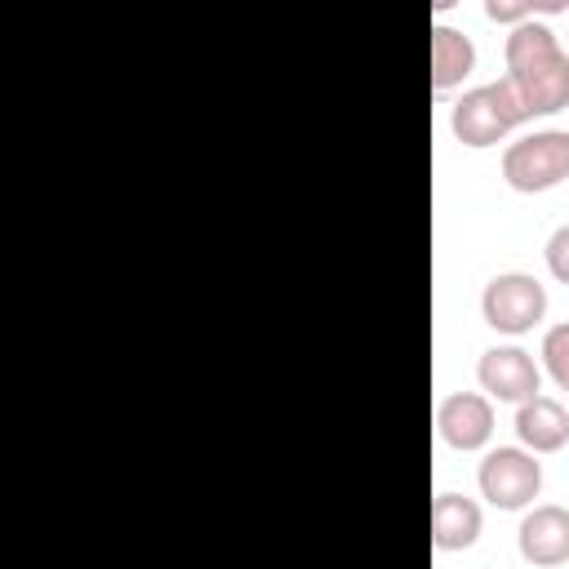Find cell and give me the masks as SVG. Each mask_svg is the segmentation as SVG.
<instances>
[{
    "mask_svg": "<svg viewBox=\"0 0 569 569\" xmlns=\"http://www.w3.org/2000/svg\"><path fill=\"white\" fill-rule=\"evenodd\" d=\"M476 378L493 400H507V405H525V400L542 396L538 391L542 373L525 347H489L476 365Z\"/></svg>",
    "mask_w": 569,
    "mask_h": 569,
    "instance_id": "obj_6",
    "label": "cell"
},
{
    "mask_svg": "<svg viewBox=\"0 0 569 569\" xmlns=\"http://www.w3.org/2000/svg\"><path fill=\"white\" fill-rule=\"evenodd\" d=\"M502 58H507L502 80L516 89L529 120L569 107V53L560 49V40L547 22L529 18V22L511 27L507 44H502Z\"/></svg>",
    "mask_w": 569,
    "mask_h": 569,
    "instance_id": "obj_1",
    "label": "cell"
},
{
    "mask_svg": "<svg viewBox=\"0 0 569 569\" xmlns=\"http://www.w3.org/2000/svg\"><path fill=\"white\" fill-rule=\"evenodd\" d=\"M542 253H547L551 276H556L560 284H569V222L551 231V240H547V249H542Z\"/></svg>",
    "mask_w": 569,
    "mask_h": 569,
    "instance_id": "obj_14",
    "label": "cell"
},
{
    "mask_svg": "<svg viewBox=\"0 0 569 569\" xmlns=\"http://www.w3.org/2000/svg\"><path fill=\"white\" fill-rule=\"evenodd\" d=\"M516 538H520V556L529 565H538V569L565 565L569 560V511L556 502H542V507L525 511Z\"/></svg>",
    "mask_w": 569,
    "mask_h": 569,
    "instance_id": "obj_8",
    "label": "cell"
},
{
    "mask_svg": "<svg viewBox=\"0 0 569 569\" xmlns=\"http://www.w3.org/2000/svg\"><path fill=\"white\" fill-rule=\"evenodd\" d=\"M476 67V44L467 31L449 27V22H436L431 27V84L445 93L453 84L467 80V71Z\"/></svg>",
    "mask_w": 569,
    "mask_h": 569,
    "instance_id": "obj_11",
    "label": "cell"
},
{
    "mask_svg": "<svg viewBox=\"0 0 569 569\" xmlns=\"http://www.w3.org/2000/svg\"><path fill=\"white\" fill-rule=\"evenodd\" d=\"M542 365L556 378V387L569 391V320L565 325H551L542 333Z\"/></svg>",
    "mask_w": 569,
    "mask_h": 569,
    "instance_id": "obj_12",
    "label": "cell"
},
{
    "mask_svg": "<svg viewBox=\"0 0 569 569\" xmlns=\"http://www.w3.org/2000/svg\"><path fill=\"white\" fill-rule=\"evenodd\" d=\"M480 507L467 498V493H436L431 498V542L440 551H467L476 538H480Z\"/></svg>",
    "mask_w": 569,
    "mask_h": 569,
    "instance_id": "obj_10",
    "label": "cell"
},
{
    "mask_svg": "<svg viewBox=\"0 0 569 569\" xmlns=\"http://www.w3.org/2000/svg\"><path fill=\"white\" fill-rule=\"evenodd\" d=\"M485 325L498 333H529L547 316V289L525 271H502L480 293Z\"/></svg>",
    "mask_w": 569,
    "mask_h": 569,
    "instance_id": "obj_5",
    "label": "cell"
},
{
    "mask_svg": "<svg viewBox=\"0 0 569 569\" xmlns=\"http://www.w3.org/2000/svg\"><path fill=\"white\" fill-rule=\"evenodd\" d=\"M529 116L516 98V89L507 80H489V84H476L458 98L453 116H449V129L462 147H493L502 142L511 129H520Z\"/></svg>",
    "mask_w": 569,
    "mask_h": 569,
    "instance_id": "obj_2",
    "label": "cell"
},
{
    "mask_svg": "<svg viewBox=\"0 0 569 569\" xmlns=\"http://www.w3.org/2000/svg\"><path fill=\"white\" fill-rule=\"evenodd\" d=\"M436 431H440L445 445H453L462 453L485 449L489 436H493V405H489V396H480V391L445 396L440 409H436Z\"/></svg>",
    "mask_w": 569,
    "mask_h": 569,
    "instance_id": "obj_7",
    "label": "cell"
},
{
    "mask_svg": "<svg viewBox=\"0 0 569 569\" xmlns=\"http://www.w3.org/2000/svg\"><path fill=\"white\" fill-rule=\"evenodd\" d=\"M480 493L498 507V511H520L538 498L542 489V462L529 453V449H516V445H498L480 458Z\"/></svg>",
    "mask_w": 569,
    "mask_h": 569,
    "instance_id": "obj_4",
    "label": "cell"
},
{
    "mask_svg": "<svg viewBox=\"0 0 569 569\" xmlns=\"http://www.w3.org/2000/svg\"><path fill=\"white\" fill-rule=\"evenodd\" d=\"M556 9H565V4H556V0H485V13L507 27H520V22H529L538 13H556Z\"/></svg>",
    "mask_w": 569,
    "mask_h": 569,
    "instance_id": "obj_13",
    "label": "cell"
},
{
    "mask_svg": "<svg viewBox=\"0 0 569 569\" xmlns=\"http://www.w3.org/2000/svg\"><path fill=\"white\" fill-rule=\"evenodd\" d=\"M502 178L511 191H551L569 178V129H538L502 151Z\"/></svg>",
    "mask_w": 569,
    "mask_h": 569,
    "instance_id": "obj_3",
    "label": "cell"
},
{
    "mask_svg": "<svg viewBox=\"0 0 569 569\" xmlns=\"http://www.w3.org/2000/svg\"><path fill=\"white\" fill-rule=\"evenodd\" d=\"M516 436L529 453H556L569 440V413L560 400L551 396H533L525 405H516Z\"/></svg>",
    "mask_w": 569,
    "mask_h": 569,
    "instance_id": "obj_9",
    "label": "cell"
}]
</instances>
